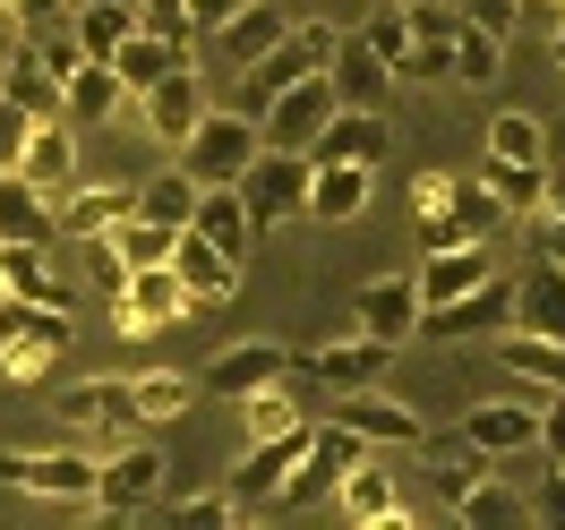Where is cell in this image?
<instances>
[{"instance_id": "8992f818", "label": "cell", "mask_w": 565, "mask_h": 530, "mask_svg": "<svg viewBox=\"0 0 565 530\" xmlns=\"http://www.w3.org/2000/svg\"><path fill=\"white\" fill-rule=\"evenodd\" d=\"M326 420L360 428L369 445H394V454H412V445L428 436V420L412 411V402H394L386 386H360V393H326Z\"/></svg>"}, {"instance_id": "94428289", "label": "cell", "mask_w": 565, "mask_h": 530, "mask_svg": "<svg viewBox=\"0 0 565 530\" xmlns=\"http://www.w3.org/2000/svg\"><path fill=\"white\" fill-rule=\"evenodd\" d=\"M557 9H565V0H557Z\"/></svg>"}, {"instance_id": "9a60e30c", "label": "cell", "mask_w": 565, "mask_h": 530, "mask_svg": "<svg viewBox=\"0 0 565 530\" xmlns=\"http://www.w3.org/2000/svg\"><path fill=\"white\" fill-rule=\"evenodd\" d=\"M291 377V351L282 343H232V351H214L206 368V393H223V402H248V393H266Z\"/></svg>"}, {"instance_id": "d4e9b609", "label": "cell", "mask_w": 565, "mask_h": 530, "mask_svg": "<svg viewBox=\"0 0 565 530\" xmlns=\"http://www.w3.org/2000/svg\"><path fill=\"white\" fill-rule=\"evenodd\" d=\"M514 325L557 334V343H565V266H557V257H531V274L514 283Z\"/></svg>"}, {"instance_id": "7c38bea8", "label": "cell", "mask_w": 565, "mask_h": 530, "mask_svg": "<svg viewBox=\"0 0 565 530\" xmlns=\"http://www.w3.org/2000/svg\"><path fill=\"white\" fill-rule=\"evenodd\" d=\"M120 214H138V188H111V180H86V188H61L52 197V240H95V231H111Z\"/></svg>"}, {"instance_id": "5bb4252c", "label": "cell", "mask_w": 565, "mask_h": 530, "mask_svg": "<svg viewBox=\"0 0 565 530\" xmlns=\"http://www.w3.org/2000/svg\"><path fill=\"white\" fill-rule=\"evenodd\" d=\"M326 77H334V104L343 111H386V95H394V69L369 52V35H334Z\"/></svg>"}, {"instance_id": "ffe728a7", "label": "cell", "mask_w": 565, "mask_h": 530, "mask_svg": "<svg viewBox=\"0 0 565 530\" xmlns=\"http://www.w3.org/2000/svg\"><path fill=\"white\" fill-rule=\"evenodd\" d=\"M9 172H26V180L43 188V197H61V188L77 180V138H70V120H35Z\"/></svg>"}, {"instance_id": "ee69618b", "label": "cell", "mask_w": 565, "mask_h": 530, "mask_svg": "<svg viewBox=\"0 0 565 530\" xmlns=\"http://www.w3.org/2000/svg\"><path fill=\"white\" fill-rule=\"evenodd\" d=\"M360 35H369V52H377L386 69H403V52H412V18H403V0H386V9H377Z\"/></svg>"}, {"instance_id": "cb8c5ba5", "label": "cell", "mask_w": 565, "mask_h": 530, "mask_svg": "<svg viewBox=\"0 0 565 530\" xmlns=\"http://www.w3.org/2000/svg\"><path fill=\"white\" fill-rule=\"evenodd\" d=\"M120 104H129V86H120L111 61H77V69L61 77V120H86V129H95V120H111Z\"/></svg>"}, {"instance_id": "681fc988", "label": "cell", "mask_w": 565, "mask_h": 530, "mask_svg": "<svg viewBox=\"0 0 565 530\" xmlns=\"http://www.w3.org/2000/svg\"><path fill=\"white\" fill-rule=\"evenodd\" d=\"M172 522L180 530H232V522H241V505H232V488H214V496H189Z\"/></svg>"}, {"instance_id": "e575fe53", "label": "cell", "mask_w": 565, "mask_h": 530, "mask_svg": "<svg viewBox=\"0 0 565 530\" xmlns=\"http://www.w3.org/2000/svg\"><path fill=\"white\" fill-rule=\"evenodd\" d=\"M455 522H471V530H523V522H531V496H514V488L489 470V479H471V488H462Z\"/></svg>"}, {"instance_id": "816d5d0a", "label": "cell", "mask_w": 565, "mask_h": 530, "mask_svg": "<svg viewBox=\"0 0 565 530\" xmlns=\"http://www.w3.org/2000/svg\"><path fill=\"white\" fill-rule=\"evenodd\" d=\"M531 0H462V18L471 26H489V35H514V18H523Z\"/></svg>"}, {"instance_id": "4fadbf2b", "label": "cell", "mask_w": 565, "mask_h": 530, "mask_svg": "<svg viewBox=\"0 0 565 530\" xmlns=\"http://www.w3.org/2000/svg\"><path fill=\"white\" fill-rule=\"evenodd\" d=\"M326 120H334V77H300V86H282L275 104H266V145H300L309 154V138H318Z\"/></svg>"}, {"instance_id": "30bf717a", "label": "cell", "mask_w": 565, "mask_h": 530, "mask_svg": "<svg viewBox=\"0 0 565 530\" xmlns=\"http://www.w3.org/2000/svg\"><path fill=\"white\" fill-rule=\"evenodd\" d=\"M0 488H26V496H61V505H95V462L86 454H0Z\"/></svg>"}, {"instance_id": "f35d334b", "label": "cell", "mask_w": 565, "mask_h": 530, "mask_svg": "<svg viewBox=\"0 0 565 530\" xmlns=\"http://www.w3.org/2000/svg\"><path fill=\"white\" fill-rule=\"evenodd\" d=\"M489 154H505V163H548V129H540L531 111H497L489 120Z\"/></svg>"}, {"instance_id": "d590c367", "label": "cell", "mask_w": 565, "mask_h": 530, "mask_svg": "<svg viewBox=\"0 0 565 530\" xmlns=\"http://www.w3.org/2000/svg\"><path fill=\"white\" fill-rule=\"evenodd\" d=\"M129 26H138V9H129V0H86V9L70 18V35H77V52H86V61H111Z\"/></svg>"}, {"instance_id": "7dc6e473", "label": "cell", "mask_w": 565, "mask_h": 530, "mask_svg": "<svg viewBox=\"0 0 565 530\" xmlns=\"http://www.w3.org/2000/svg\"><path fill=\"white\" fill-rule=\"evenodd\" d=\"M403 18H412V43H455V26H462L455 0H403Z\"/></svg>"}, {"instance_id": "91938a15", "label": "cell", "mask_w": 565, "mask_h": 530, "mask_svg": "<svg viewBox=\"0 0 565 530\" xmlns=\"http://www.w3.org/2000/svg\"><path fill=\"white\" fill-rule=\"evenodd\" d=\"M0 300H9V291H0Z\"/></svg>"}, {"instance_id": "603a6c76", "label": "cell", "mask_w": 565, "mask_h": 530, "mask_svg": "<svg viewBox=\"0 0 565 530\" xmlns=\"http://www.w3.org/2000/svg\"><path fill=\"white\" fill-rule=\"evenodd\" d=\"M334 513L360 522V530H386V522H403V488H394L386 470L352 462V470H343V488H334Z\"/></svg>"}, {"instance_id": "f1b7e54d", "label": "cell", "mask_w": 565, "mask_h": 530, "mask_svg": "<svg viewBox=\"0 0 565 530\" xmlns=\"http://www.w3.org/2000/svg\"><path fill=\"white\" fill-rule=\"evenodd\" d=\"M471 180H480V188H489L505 214H523V223L548 206V163H505V154H489V163H480Z\"/></svg>"}, {"instance_id": "f6af8a7d", "label": "cell", "mask_w": 565, "mask_h": 530, "mask_svg": "<svg viewBox=\"0 0 565 530\" xmlns=\"http://www.w3.org/2000/svg\"><path fill=\"white\" fill-rule=\"evenodd\" d=\"M394 77H403V86H455V43H412Z\"/></svg>"}, {"instance_id": "2e32d148", "label": "cell", "mask_w": 565, "mask_h": 530, "mask_svg": "<svg viewBox=\"0 0 565 530\" xmlns=\"http://www.w3.org/2000/svg\"><path fill=\"white\" fill-rule=\"evenodd\" d=\"M138 104H146V129L180 145L189 129H198V111H206V77H198V61H180V69H163V77H154V86L138 95Z\"/></svg>"}, {"instance_id": "74e56055", "label": "cell", "mask_w": 565, "mask_h": 530, "mask_svg": "<svg viewBox=\"0 0 565 530\" xmlns=\"http://www.w3.org/2000/svg\"><path fill=\"white\" fill-rule=\"evenodd\" d=\"M497 77H505V35L462 18L455 26V86H497Z\"/></svg>"}, {"instance_id": "1f68e13d", "label": "cell", "mask_w": 565, "mask_h": 530, "mask_svg": "<svg viewBox=\"0 0 565 530\" xmlns=\"http://www.w3.org/2000/svg\"><path fill=\"white\" fill-rule=\"evenodd\" d=\"M180 61H189V43L146 35V26H129V35H120V52H111V69H120V86H129V95H146V86H154L163 69H180Z\"/></svg>"}, {"instance_id": "5b68a950", "label": "cell", "mask_w": 565, "mask_h": 530, "mask_svg": "<svg viewBox=\"0 0 565 530\" xmlns=\"http://www.w3.org/2000/svg\"><path fill=\"white\" fill-rule=\"evenodd\" d=\"M309 428H318V420L282 428V436H248L241 470H232V505H241V522H248V513H266V505L282 496V479H291V462L309 454Z\"/></svg>"}, {"instance_id": "52a82bcc", "label": "cell", "mask_w": 565, "mask_h": 530, "mask_svg": "<svg viewBox=\"0 0 565 530\" xmlns=\"http://www.w3.org/2000/svg\"><path fill=\"white\" fill-rule=\"evenodd\" d=\"M394 343L377 334H352V343H326L318 359H291V377H309V393H360V386H386Z\"/></svg>"}, {"instance_id": "f546056e", "label": "cell", "mask_w": 565, "mask_h": 530, "mask_svg": "<svg viewBox=\"0 0 565 530\" xmlns=\"http://www.w3.org/2000/svg\"><path fill=\"white\" fill-rule=\"evenodd\" d=\"M0 95H9V104H26L35 120H61V77L43 69L35 43H18V52L0 61Z\"/></svg>"}, {"instance_id": "d6986e66", "label": "cell", "mask_w": 565, "mask_h": 530, "mask_svg": "<svg viewBox=\"0 0 565 530\" xmlns=\"http://www.w3.org/2000/svg\"><path fill=\"white\" fill-rule=\"evenodd\" d=\"M462 436L489 462L523 454V445H540V402H471V411H462Z\"/></svg>"}, {"instance_id": "83f0119b", "label": "cell", "mask_w": 565, "mask_h": 530, "mask_svg": "<svg viewBox=\"0 0 565 530\" xmlns=\"http://www.w3.org/2000/svg\"><path fill=\"white\" fill-rule=\"evenodd\" d=\"M61 420H70V428H120V436H129L138 402H129V386H120V377H86V386L61 393Z\"/></svg>"}, {"instance_id": "d6a6232c", "label": "cell", "mask_w": 565, "mask_h": 530, "mask_svg": "<svg viewBox=\"0 0 565 530\" xmlns=\"http://www.w3.org/2000/svg\"><path fill=\"white\" fill-rule=\"evenodd\" d=\"M198 231H206L223 257H248V240H257V223H248V206H241V188H198V214H189Z\"/></svg>"}, {"instance_id": "7bdbcfd3", "label": "cell", "mask_w": 565, "mask_h": 530, "mask_svg": "<svg viewBox=\"0 0 565 530\" xmlns=\"http://www.w3.org/2000/svg\"><path fill=\"white\" fill-rule=\"evenodd\" d=\"M241 420H248V436H282V428L309 420V402H291L282 386H266V393H248V402H241Z\"/></svg>"}, {"instance_id": "e0dca14e", "label": "cell", "mask_w": 565, "mask_h": 530, "mask_svg": "<svg viewBox=\"0 0 565 530\" xmlns=\"http://www.w3.org/2000/svg\"><path fill=\"white\" fill-rule=\"evenodd\" d=\"M360 334H377V343H412L420 334V283L412 274H377V283H360Z\"/></svg>"}, {"instance_id": "3957f363", "label": "cell", "mask_w": 565, "mask_h": 530, "mask_svg": "<svg viewBox=\"0 0 565 530\" xmlns=\"http://www.w3.org/2000/svg\"><path fill=\"white\" fill-rule=\"evenodd\" d=\"M369 454H377V445H369L360 428L318 420V428H309V454L291 462V479H282V496H275V505H326V496L343 488V470H352V462H369Z\"/></svg>"}, {"instance_id": "60d3db41", "label": "cell", "mask_w": 565, "mask_h": 530, "mask_svg": "<svg viewBox=\"0 0 565 530\" xmlns=\"http://www.w3.org/2000/svg\"><path fill=\"white\" fill-rule=\"evenodd\" d=\"M129 402H138L146 428H163V420H180V411L198 402V386H189V377H138V386H129Z\"/></svg>"}, {"instance_id": "c3c4849f", "label": "cell", "mask_w": 565, "mask_h": 530, "mask_svg": "<svg viewBox=\"0 0 565 530\" xmlns=\"http://www.w3.org/2000/svg\"><path fill=\"white\" fill-rule=\"evenodd\" d=\"M0 18H18V35H61L70 26V0H0Z\"/></svg>"}, {"instance_id": "7a4b0ae2", "label": "cell", "mask_w": 565, "mask_h": 530, "mask_svg": "<svg viewBox=\"0 0 565 530\" xmlns=\"http://www.w3.org/2000/svg\"><path fill=\"white\" fill-rule=\"evenodd\" d=\"M232 188H241L248 223L275 231V223H291V214L309 206V154H300V145H257V163H248Z\"/></svg>"}, {"instance_id": "ac0fdd59", "label": "cell", "mask_w": 565, "mask_h": 530, "mask_svg": "<svg viewBox=\"0 0 565 530\" xmlns=\"http://www.w3.org/2000/svg\"><path fill=\"white\" fill-rule=\"evenodd\" d=\"M309 163H369V172H377V163H386V120L334 104V120L309 138Z\"/></svg>"}, {"instance_id": "8d00e7d4", "label": "cell", "mask_w": 565, "mask_h": 530, "mask_svg": "<svg viewBox=\"0 0 565 530\" xmlns=\"http://www.w3.org/2000/svg\"><path fill=\"white\" fill-rule=\"evenodd\" d=\"M138 214L146 223H163V231H180L189 214H198V180H189V163H172V172H154L138 188Z\"/></svg>"}, {"instance_id": "bcb514c9", "label": "cell", "mask_w": 565, "mask_h": 530, "mask_svg": "<svg viewBox=\"0 0 565 530\" xmlns=\"http://www.w3.org/2000/svg\"><path fill=\"white\" fill-rule=\"evenodd\" d=\"M138 9V26L146 35H172V43H189L198 52V26H189V0H129Z\"/></svg>"}, {"instance_id": "ba28073f", "label": "cell", "mask_w": 565, "mask_h": 530, "mask_svg": "<svg viewBox=\"0 0 565 530\" xmlns=\"http://www.w3.org/2000/svg\"><path fill=\"white\" fill-rule=\"evenodd\" d=\"M514 325V283L505 274H480V283L446 300V309H420V334L428 343H462V334H505Z\"/></svg>"}, {"instance_id": "484cf974", "label": "cell", "mask_w": 565, "mask_h": 530, "mask_svg": "<svg viewBox=\"0 0 565 530\" xmlns=\"http://www.w3.org/2000/svg\"><path fill=\"white\" fill-rule=\"evenodd\" d=\"M480 274H489L480 240H455V248H428V266L412 274V283H420V309H446V300H462Z\"/></svg>"}, {"instance_id": "680465c9", "label": "cell", "mask_w": 565, "mask_h": 530, "mask_svg": "<svg viewBox=\"0 0 565 530\" xmlns=\"http://www.w3.org/2000/svg\"><path fill=\"white\" fill-rule=\"evenodd\" d=\"M557 69H565V26H557Z\"/></svg>"}, {"instance_id": "44dd1931", "label": "cell", "mask_w": 565, "mask_h": 530, "mask_svg": "<svg viewBox=\"0 0 565 530\" xmlns=\"http://www.w3.org/2000/svg\"><path fill=\"white\" fill-rule=\"evenodd\" d=\"M318 223H360L369 214V163H309V206Z\"/></svg>"}, {"instance_id": "ab89813d", "label": "cell", "mask_w": 565, "mask_h": 530, "mask_svg": "<svg viewBox=\"0 0 565 530\" xmlns=\"http://www.w3.org/2000/svg\"><path fill=\"white\" fill-rule=\"evenodd\" d=\"M446 214H455V231H462V240H480V248H489V240H497V223H505V206H497L480 180H455Z\"/></svg>"}, {"instance_id": "277c9868", "label": "cell", "mask_w": 565, "mask_h": 530, "mask_svg": "<svg viewBox=\"0 0 565 530\" xmlns=\"http://www.w3.org/2000/svg\"><path fill=\"white\" fill-rule=\"evenodd\" d=\"M180 317H189V283L172 274V257L120 274V291H111V325H120V334H163V325H180Z\"/></svg>"}, {"instance_id": "11a10c76", "label": "cell", "mask_w": 565, "mask_h": 530, "mask_svg": "<svg viewBox=\"0 0 565 530\" xmlns=\"http://www.w3.org/2000/svg\"><path fill=\"white\" fill-rule=\"evenodd\" d=\"M232 9H241V0H189V26H198V35H214Z\"/></svg>"}, {"instance_id": "4316f807", "label": "cell", "mask_w": 565, "mask_h": 530, "mask_svg": "<svg viewBox=\"0 0 565 530\" xmlns=\"http://www.w3.org/2000/svg\"><path fill=\"white\" fill-rule=\"evenodd\" d=\"M497 359H505V377H523V386H565V343L557 334H531V325H505L497 334Z\"/></svg>"}, {"instance_id": "9f6ffc18", "label": "cell", "mask_w": 565, "mask_h": 530, "mask_svg": "<svg viewBox=\"0 0 565 530\" xmlns=\"http://www.w3.org/2000/svg\"><path fill=\"white\" fill-rule=\"evenodd\" d=\"M446 197H455V172H428L420 180V214H446Z\"/></svg>"}, {"instance_id": "8fae6325", "label": "cell", "mask_w": 565, "mask_h": 530, "mask_svg": "<svg viewBox=\"0 0 565 530\" xmlns=\"http://www.w3.org/2000/svg\"><path fill=\"white\" fill-rule=\"evenodd\" d=\"M172 274L189 283V309H206V300H232V291H241V257H223L198 223H180L172 231Z\"/></svg>"}, {"instance_id": "836d02e7", "label": "cell", "mask_w": 565, "mask_h": 530, "mask_svg": "<svg viewBox=\"0 0 565 530\" xmlns=\"http://www.w3.org/2000/svg\"><path fill=\"white\" fill-rule=\"evenodd\" d=\"M0 240H52V197L26 172H0Z\"/></svg>"}, {"instance_id": "b9f144b4", "label": "cell", "mask_w": 565, "mask_h": 530, "mask_svg": "<svg viewBox=\"0 0 565 530\" xmlns=\"http://www.w3.org/2000/svg\"><path fill=\"white\" fill-rule=\"evenodd\" d=\"M111 248H120V266H163V257H172V231L146 223V214H120V223H111Z\"/></svg>"}, {"instance_id": "7402d4cb", "label": "cell", "mask_w": 565, "mask_h": 530, "mask_svg": "<svg viewBox=\"0 0 565 530\" xmlns=\"http://www.w3.org/2000/svg\"><path fill=\"white\" fill-rule=\"evenodd\" d=\"M0 291L9 300H61L70 309V283L52 274V240H0Z\"/></svg>"}, {"instance_id": "f907efd6", "label": "cell", "mask_w": 565, "mask_h": 530, "mask_svg": "<svg viewBox=\"0 0 565 530\" xmlns=\"http://www.w3.org/2000/svg\"><path fill=\"white\" fill-rule=\"evenodd\" d=\"M531 522H540V530H565V462H557V470H540V496H531Z\"/></svg>"}, {"instance_id": "6da1fadb", "label": "cell", "mask_w": 565, "mask_h": 530, "mask_svg": "<svg viewBox=\"0 0 565 530\" xmlns=\"http://www.w3.org/2000/svg\"><path fill=\"white\" fill-rule=\"evenodd\" d=\"M189 154H180V163H189V180H198V188H232V180L248 172V163H257V145H266V129H257V120H248V111H198V129H189Z\"/></svg>"}, {"instance_id": "4dcf8cb0", "label": "cell", "mask_w": 565, "mask_h": 530, "mask_svg": "<svg viewBox=\"0 0 565 530\" xmlns=\"http://www.w3.org/2000/svg\"><path fill=\"white\" fill-rule=\"evenodd\" d=\"M282 26H291V18H282L275 0H241L214 35H223V61H241V69H248L257 52H275V43H282Z\"/></svg>"}, {"instance_id": "9c48e42d", "label": "cell", "mask_w": 565, "mask_h": 530, "mask_svg": "<svg viewBox=\"0 0 565 530\" xmlns=\"http://www.w3.org/2000/svg\"><path fill=\"white\" fill-rule=\"evenodd\" d=\"M154 496H163V454H154V445H120L111 462H95V513L129 522Z\"/></svg>"}, {"instance_id": "f5cc1de1", "label": "cell", "mask_w": 565, "mask_h": 530, "mask_svg": "<svg viewBox=\"0 0 565 530\" xmlns=\"http://www.w3.org/2000/svg\"><path fill=\"white\" fill-rule=\"evenodd\" d=\"M531 257H557V266H565V206L531 214Z\"/></svg>"}, {"instance_id": "6f0895ef", "label": "cell", "mask_w": 565, "mask_h": 530, "mask_svg": "<svg viewBox=\"0 0 565 530\" xmlns=\"http://www.w3.org/2000/svg\"><path fill=\"white\" fill-rule=\"evenodd\" d=\"M548 206H565V172H548Z\"/></svg>"}, {"instance_id": "db71d44e", "label": "cell", "mask_w": 565, "mask_h": 530, "mask_svg": "<svg viewBox=\"0 0 565 530\" xmlns=\"http://www.w3.org/2000/svg\"><path fill=\"white\" fill-rule=\"evenodd\" d=\"M26 129H35V111H26V104H9V95H0V172L18 163V145H26Z\"/></svg>"}]
</instances>
